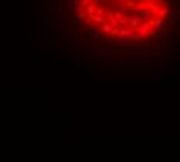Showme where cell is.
I'll return each instance as SVG.
<instances>
[{"label":"cell","mask_w":180,"mask_h":162,"mask_svg":"<svg viewBox=\"0 0 180 162\" xmlns=\"http://www.w3.org/2000/svg\"><path fill=\"white\" fill-rule=\"evenodd\" d=\"M149 28H151V24H149V20H143V24H141L140 27H137V28H135V33H137L140 37H148V31H149Z\"/></svg>","instance_id":"obj_1"},{"label":"cell","mask_w":180,"mask_h":162,"mask_svg":"<svg viewBox=\"0 0 180 162\" xmlns=\"http://www.w3.org/2000/svg\"><path fill=\"white\" fill-rule=\"evenodd\" d=\"M141 24H143V19L140 17V16H137V14H134V16H130L129 17V22H127V25H130V28H137V27H140Z\"/></svg>","instance_id":"obj_2"},{"label":"cell","mask_w":180,"mask_h":162,"mask_svg":"<svg viewBox=\"0 0 180 162\" xmlns=\"http://www.w3.org/2000/svg\"><path fill=\"white\" fill-rule=\"evenodd\" d=\"M168 13H169V5H168L166 2H162V5H160V8H159V17H162V19H165L166 16H168Z\"/></svg>","instance_id":"obj_3"},{"label":"cell","mask_w":180,"mask_h":162,"mask_svg":"<svg viewBox=\"0 0 180 162\" xmlns=\"http://www.w3.org/2000/svg\"><path fill=\"white\" fill-rule=\"evenodd\" d=\"M159 8H160V5L155 3V2H151V0H149L148 3H146V9H148V11H151L154 16L159 14Z\"/></svg>","instance_id":"obj_4"},{"label":"cell","mask_w":180,"mask_h":162,"mask_svg":"<svg viewBox=\"0 0 180 162\" xmlns=\"http://www.w3.org/2000/svg\"><path fill=\"white\" fill-rule=\"evenodd\" d=\"M124 53H126L127 56H148V52L146 50H134V48L132 50H126Z\"/></svg>","instance_id":"obj_5"},{"label":"cell","mask_w":180,"mask_h":162,"mask_svg":"<svg viewBox=\"0 0 180 162\" xmlns=\"http://www.w3.org/2000/svg\"><path fill=\"white\" fill-rule=\"evenodd\" d=\"M149 24H151V28H154V30L159 31V28H160L163 24H165V19L157 17V19H154V20H149Z\"/></svg>","instance_id":"obj_6"},{"label":"cell","mask_w":180,"mask_h":162,"mask_svg":"<svg viewBox=\"0 0 180 162\" xmlns=\"http://www.w3.org/2000/svg\"><path fill=\"white\" fill-rule=\"evenodd\" d=\"M89 19L90 20H93L95 24H98V25H102L106 22V19L104 17H101V16H96V14H92V16H89Z\"/></svg>","instance_id":"obj_7"},{"label":"cell","mask_w":180,"mask_h":162,"mask_svg":"<svg viewBox=\"0 0 180 162\" xmlns=\"http://www.w3.org/2000/svg\"><path fill=\"white\" fill-rule=\"evenodd\" d=\"M96 6H98V5H95V3H89V5H87V6H85V14H87V17H89V16H92V14H95V9H96Z\"/></svg>","instance_id":"obj_8"},{"label":"cell","mask_w":180,"mask_h":162,"mask_svg":"<svg viewBox=\"0 0 180 162\" xmlns=\"http://www.w3.org/2000/svg\"><path fill=\"white\" fill-rule=\"evenodd\" d=\"M138 16H140L141 19H143V17H144V19H151V17H155V16L152 14L151 11H148V9H143V11H140V14H138Z\"/></svg>","instance_id":"obj_9"},{"label":"cell","mask_w":180,"mask_h":162,"mask_svg":"<svg viewBox=\"0 0 180 162\" xmlns=\"http://www.w3.org/2000/svg\"><path fill=\"white\" fill-rule=\"evenodd\" d=\"M101 31H102L104 34H110V33H112V27L109 25L107 22H104V24L101 25Z\"/></svg>","instance_id":"obj_10"},{"label":"cell","mask_w":180,"mask_h":162,"mask_svg":"<svg viewBox=\"0 0 180 162\" xmlns=\"http://www.w3.org/2000/svg\"><path fill=\"white\" fill-rule=\"evenodd\" d=\"M143 9H146V3L144 2H138V3H135L132 11H143Z\"/></svg>","instance_id":"obj_11"},{"label":"cell","mask_w":180,"mask_h":162,"mask_svg":"<svg viewBox=\"0 0 180 162\" xmlns=\"http://www.w3.org/2000/svg\"><path fill=\"white\" fill-rule=\"evenodd\" d=\"M95 14H96V16H101V17H104V16H106V9H104V8H101V6H96Z\"/></svg>","instance_id":"obj_12"},{"label":"cell","mask_w":180,"mask_h":162,"mask_svg":"<svg viewBox=\"0 0 180 162\" xmlns=\"http://www.w3.org/2000/svg\"><path fill=\"white\" fill-rule=\"evenodd\" d=\"M107 24L112 27V30H113V28H118V20H117L115 17H113V19H109V22H107Z\"/></svg>","instance_id":"obj_13"},{"label":"cell","mask_w":180,"mask_h":162,"mask_svg":"<svg viewBox=\"0 0 180 162\" xmlns=\"http://www.w3.org/2000/svg\"><path fill=\"white\" fill-rule=\"evenodd\" d=\"M78 19H79V20H85V19H87V14H85L84 11H83V13H78Z\"/></svg>","instance_id":"obj_14"},{"label":"cell","mask_w":180,"mask_h":162,"mask_svg":"<svg viewBox=\"0 0 180 162\" xmlns=\"http://www.w3.org/2000/svg\"><path fill=\"white\" fill-rule=\"evenodd\" d=\"M159 31H162V33H168V25L166 24H163L160 28H159Z\"/></svg>","instance_id":"obj_15"},{"label":"cell","mask_w":180,"mask_h":162,"mask_svg":"<svg viewBox=\"0 0 180 162\" xmlns=\"http://www.w3.org/2000/svg\"><path fill=\"white\" fill-rule=\"evenodd\" d=\"M89 3H90V0H79V5H81L83 8H85Z\"/></svg>","instance_id":"obj_16"},{"label":"cell","mask_w":180,"mask_h":162,"mask_svg":"<svg viewBox=\"0 0 180 162\" xmlns=\"http://www.w3.org/2000/svg\"><path fill=\"white\" fill-rule=\"evenodd\" d=\"M155 31H157V30L149 28V31H148V37H154V36H155Z\"/></svg>","instance_id":"obj_17"},{"label":"cell","mask_w":180,"mask_h":162,"mask_svg":"<svg viewBox=\"0 0 180 162\" xmlns=\"http://www.w3.org/2000/svg\"><path fill=\"white\" fill-rule=\"evenodd\" d=\"M98 2H100V0H90V3H95V5H96Z\"/></svg>","instance_id":"obj_18"},{"label":"cell","mask_w":180,"mask_h":162,"mask_svg":"<svg viewBox=\"0 0 180 162\" xmlns=\"http://www.w3.org/2000/svg\"><path fill=\"white\" fill-rule=\"evenodd\" d=\"M100 2H101L102 5H104V3H107V2H109V0H100Z\"/></svg>","instance_id":"obj_19"},{"label":"cell","mask_w":180,"mask_h":162,"mask_svg":"<svg viewBox=\"0 0 180 162\" xmlns=\"http://www.w3.org/2000/svg\"><path fill=\"white\" fill-rule=\"evenodd\" d=\"M151 2H155V3H159V0H151Z\"/></svg>","instance_id":"obj_20"}]
</instances>
